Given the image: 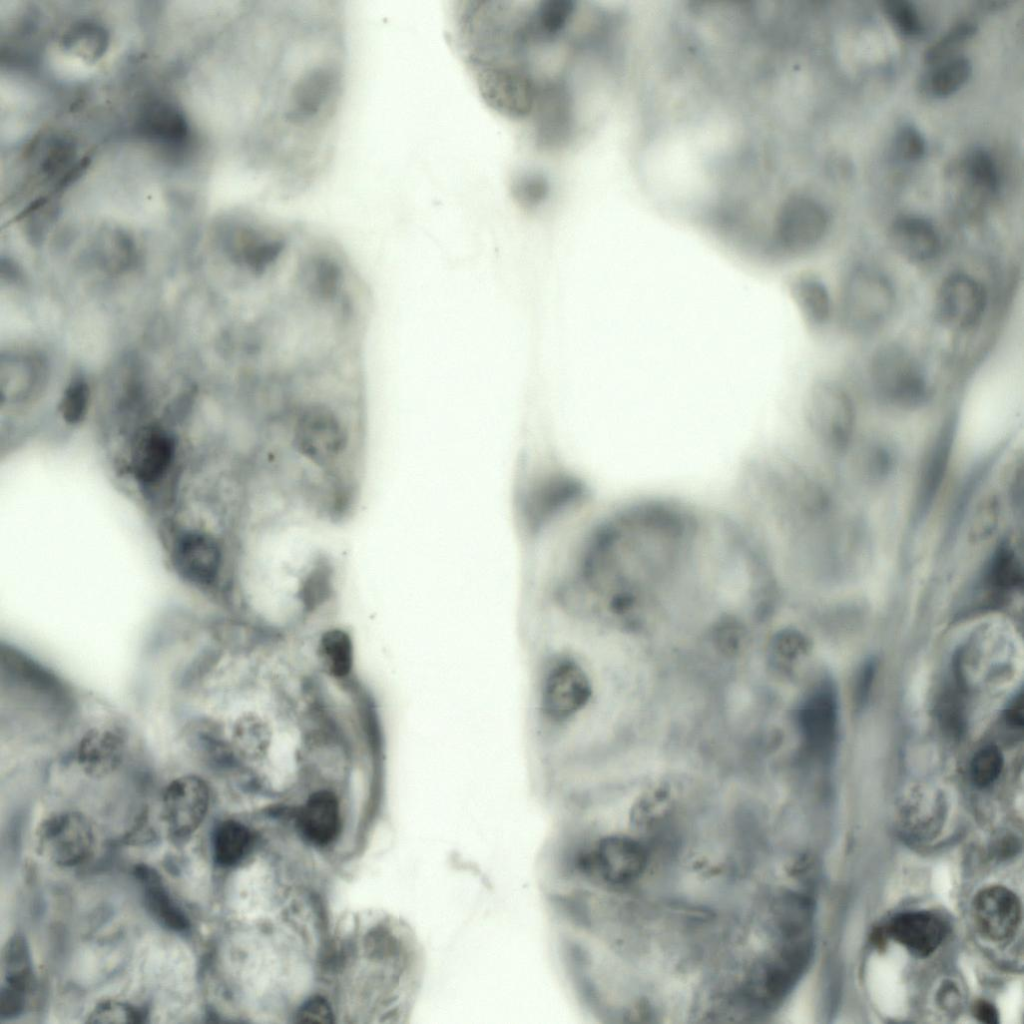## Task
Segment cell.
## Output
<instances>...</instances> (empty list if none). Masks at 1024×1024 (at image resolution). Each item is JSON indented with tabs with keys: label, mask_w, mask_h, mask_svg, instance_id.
<instances>
[{
	"label": "cell",
	"mask_w": 1024,
	"mask_h": 1024,
	"mask_svg": "<svg viewBox=\"0 0 1024 1024\" xmlns=\"http://www.w3.org/2000/svg\"><path fill=\"white\" fill-rule=\"evenodd\" d=\"M576 546L565 585L584 622L628 617L665 602L751 601L777 595L739 516L683 499L639 498L598 519Z\"/></svg>",
	"instance_id": "obj_1"
},
{
	"label": "cell",
	"mask_w": 1024,
	"mask_h": 1024,
	"mask_svg": "<svg viewBox=\"0 0 1024 1024\" xmlns=\"http://www.w3.org/2000/svg\"><path fill=\"white\" fill-rule=\"evenodd\" d=\"M449 39L485 102L514 120L564 105L570 74L592 50L590 3L570 0L456 1Z\"/></svg>",
	"instance_id": "obj_2"
},
{
	"label": "cell",
	"mask_w": 1024,
	"mask_h": 1024,
	"mask_svg": "<svg viewBox=\"0 0 1024 1024\" xmlns=\"http://www.w3.org/2000/svg\"><path fill=\"white\" fill-rule=\"evenodd\" d=\"M532 665L535 741L549 759L567 761L595 700L591 665L579 634L561 629L537 645ZM579 741V739H578Z\"/></svg>",
	"instance_id": "obj_3"
},
{
	"label": "cell",
	"mask_w": 1024,
	"mask_h": 1024,
	"mask_svg": "<svg viewBox=\"0 0 1024 1024\" xmlns=\"http://www.w3.org/2000/svg\"><path fill=\"white\" fill-rule=\"evenodd\" d=\"M361 394L327 393L303 400L290 417L292 444L312 464L332 469L351 443L350 412Z\"/></svg>",
	"instance_id": "obj_4"
},
{
	"label": "cell",
	"mask_w": 1024,
	"mask_h": 1024,
	"mask_svg": "<svg viewBox=\"0 0 1024 1024\" xmlns=\"http://www.w3.org/2000/svg\"><path fill=\"white\" fill-rule=\"evenodd\" d=\"M870 380L877 397L893 407L916 408L930 395L928 380L919 362L897 344H886L874 354Z\"/></svg>",
	"instance_id": "obj_5"
},
{
	"label": "cell",
	"mask_w": 1024,
	"mask_h": 1024,
	"mask_svg": "<svg viewBox=\"0 0 1024 1024\" xmlns=\"http://www.w3.org/2000/svg\"><path fill=\"white\" fill-rule=\"evenodd\" d=\"M895 305L890 280L872 268H858L847 279L842 298V315L852 330L871 331L882 325Z\"/></svg>",
	"instance_id": "obj_6"
},
{
	"label": "cell",
	"mask_w": 1024,
	"mask_h": 1024,
	"mask_svg": "<svg viewBox=\"0 0 1024 1024\" xmlns=\"http://www.w3.org/2000/svg\"><path fill=\"white\" fill-rule=\"evenodd\" d=\"M806 415L822 446L834 452L849 446L855 429V410L842 387L830 381L817 382L810 390Z\"/></svg>",
	"instance_id": "obj_7"
},
{
	"label": "cell",
	"mask_w": 1024,
	"mask_h": 1024,
	"mask_svg": "<svg viewBox=\"0 0 1024 1024\" xmlns=\"http://www.w3.org/2000/svg\"><path fill=\"white\" fill-rule=\"evenodd\" d=\"M38 852L51 863L71 867L91 854L94 832L88 819L79 812L62 811L49 815L36 830Z\"/></svg>",
	"instance_id": "obj_8"
},
{
	"label": "cell",
	"mask_w": 1024,
	"mask_h": 1024,
	"mask_svg": "<svg viewBox=\"0 0 1024 1024\" xmlns=\"http://www.w3.org/2000/svg\"><path fill=\"white\" fill-rule=\"evenodd\" d=\"M210 803L207 783L197 775L174 778L161 796V815L170 835L189 837L203 822Z\"/></svg>",
	"instance_id": "obj_9"
},
{
	"label": "cell",
	"mask_w": 1024,
	"mask_h": 1024,
	"mask_svg": "<svg viewBox=\"0 0 1024 1024\" xmlns=\"http://www.w3.org/2000/svg\"><path fill=\"white\" fill-rule=\"evenodd\" d=\"M986 303V290L977 279L965 273H953L938 289L936 316L949 327L967 329L981 319Z\"/></svg>",
	"instance_id": "obj_10"
},
{
	"label": "cell",
	"mask_w": 1024,
	"mask_h": 1024,
	"mask_svg": "<svg viewBox=\"0 0 1024 1024\" xmlns=\"http://www.w3.org/2000/svg\"><path fill=\"white\" fill-rule=\"evenodd\" d=\"M972 914L978 931L987 939L1001 942L1013 937L1022 917L1017 895L1003 886H989L979 891L972 903Z\"/></svg>",
	"instance_id": "obj_11"
},
{
	"label": "cell",
	"mask_w": 1024,
	"mask_h": 1024,
	"mask_svg": "<svg viewBox=\"0 0 1024 1024\" xmlns=\"http://www.w3.org/2000/svg\"><path fill=\"white\" fill-rule=\"evenodd\" d=\"M1 959L0 1017L8 1019L22 1012L33 984L32 960L25 938L19 934L12 936Z\"/></svg>",
	"instance_id": "obj_12"
},
{
	"label": "cell",
	"mask_w": 1024,
	"mask_h": 1024,
	"mask_svg": "<svg viewBox=\"0 0 1024 1024\" xmlns=\"http://www.w3.org/2000/svg\"><path fill=\"white\" fill-rule=\"evenodd\" d=\"M174 560L184 577L202 586L219 580L225 562L221 543L204 532L184 534L176 543Z\"/></svg>",
	"instance_id": "obj_13"
},
{
	"label": "cell",
	"mask_w": 1024,
	"mask_h": 1024,
	"mask_svg": "<svg viewBox=\"0 0 1024 1024\" xmlns=\"http://www.w3.org/2000/svg\"><path fill=\"white\" fill-rule=\"evenodd\" d=\"M125 751L126 740L119 730L94 727L81 737L76 749V761L86 776L102 779L119 768Z\"/></svg>",
	"instance_id": "obj_14"
},
{
	"label": "cell",
	"mask_w": 1024,
	"mask_h": 1024,
	"mask_svg": "<svg viewBox=\"0 0 1024 1024\" xmlns=\"http://www.w3.org/2000/svg\"><path fill=\"white\" fill-rule=\"evenodd\" d=\"M887 932L913 954L926 957L941 945L946 927L942 919L933 913L911 911L892 918Z\"/></svg>",
	"instance_id": "obj_15"
},
{
	"label": "cell",
	"mask_w": 1024,
	"mask_h": 1024,
	"mask_svg": "<svg viewBox=\"0 0 1024 1024\" xmlns=\"http://www.w3.org/2000/svg\"><path fill=\"white\" fill-rule=\"evenodd\" d=\"M889 241L900 256L915 263L934 259L940 251L941 241L934 225L916 215L896 218L889 230Z\"/></svg>",
	"instance_id": "obj_16"
},
{
	"label": "cell",
	"mask_w": 1024,
	"mask_h": 1024,
	"mask_svg": "<svg viewBox=\"0 0 1024 1024\" xmlns=\"http://www.w3.org/2000/svg\"><path fill=\"white\" fill-rule=\"evenodd\" d=\"M175 454V443L168 432L151 427L139 433L132 449V468L137 479L151 484L169 470Z\"/></svg>",
	"instance_id": "obj_17"
},
{
	"label": "cell",
	"mask_w": 1024,
	"mask_h": 1024,
	"mask_svg": "<svg viewBox=\"0 0 1024 1024\" xmlns=\"http://www.w3.org/2000/svg\"><path fill=\"white\" fill-rule=\"evenodd\" d=\"M838 708L834 691L824 687L812 696L802 712L807 741L816 753L831 752L837 736Z\"/></svg>",
	"instance_id": "obj_18"
},
{
	"label": "cell",
	"mask_w": 1024,
	"mask_h": 1024,
	"mask_svg": "<svg viewBox=\"0 0 1024 1024\" xmlns=\"http://www.w3.org/2000/svg\"><path fill=\"white\" fill-rule=\"evenodd\" d=\"M953 429L951 423L945 425L929 446L923 459L916 489V508L919 515L924 514L937 496L948 469Z\"/></svg>",
	"instance_id": "obj_19"
},
{
	"label": "cell",
	"mask_w": 1024,
	"mask_h": 1024,
	"mask_svg": "<svg viewBox=\"0 0 1024 1024\" xmlns=\"http://www.w3.org/2000/svg\"><path fill=\"white\" fill-rule=\"evenodd\" d=\"M976 580L979 589L993 597H1003L1022 586V565L1010 541L996 545Z\"/></svg>",
	"instance_id": "obj_20"
},
{
	"label": "cell",
	"mask_w": 1024,
	"mask_h": 1024,
	"mask_svg": "<svg viewBox=\"0 0 1024 1024\" xmlns=\"http://www.w3.org/2000/svg\"><path fill=\"white\" fill-rule=\"evenodd\" d=\"M301 834L311 843L326 845L337 836L340 812L336 796L330 791L313 793L301 807L297 818Z\"/></svg>",
	"instance_id": "obj_21"
},
{
	"label": "cell",
	"mask_w": 1024,
	"mask_h": 1024,
	"mask_svg": "<svg viewBox=\"0 0 1024 1024\" xmlns=\"http://www.w3.org/2000/svg\"><path fill=\"white\" fill-rule=\"evenodd\" d=\"M135 876L141 884L145 905L156 920L175 931L188 928L186 914L171 898L156 871L146 865H139L135 868Z\"/></svg>",
	"instance_id": "obj_22"
},
{
	"label": "cell",
	"mask_w": 1024,
	"mask_h": 1024,
	"mask_svg": "<svg viewBox=\"0 0 1024 1024\" xmlns=\"http://www.w3.org/2000/svg\"><path fill=\"white\" fill-rule=\"evenodd\" d=\"M792 298L805 323L811 328L821 327L831 313V299L824 283L811 274H800L790 282Z\"/></svg>",
	"instance_id": "obj_23"
},
{
	"label": "cell",
	"mask_w": 1024,
	"mask_h": 1024,
	"mask_svg": "<svg viewBox=\"0 0 1024 1024\" xmlns=\"http://www.w3.org/2000/svg\"><path fill=\"white\" fill-rule=\"evenodd\" d=\"M971 73L969 58L956 55L937 64L926 76L923 86L934 97H946L963 86Z\"/></svg>",
	"instance_id": "obj_24"
},
{
	"label": "cell",
	"mask_w": 1024,
	"mask_h": 1024,
	"mask_svg": "<svg viewBox=\"0 0 1024 1024\" xmlns=\"http://www.w3.org/2000/svg\"><path fill=\"white\" fill-rule=\"evenodd\" d=\"M250 844L251 834L246 826L233 820L224 821L214 832V858L222 866L234 865L247 854Z\"/></svg>",
	"instance_id": "obj_25"
},
{
	"label": "cell",
	"mask_w": 1024,
	"mask_h": 1024,
	"mask_svg": "<svg viewBox=\"0 0 1024 1024\" xmlns=\"http://www.w3.org/2000/svg\"><path fill=\"white\" fill-rule=\"evenodd\" d=\"M320 654L335 677H345L352 667V643L350 637L340 629L325 632L320 641Z\"/></svg>",
	"instance_id": "obj_26"
},
{
	"label": "cell",
	"mask_w": 1024,
	"mask_h": 1024,
	"mask_svg": "<svg viewBox=\"0 0 1024 1024\" xmlns=\"http://www.w3.org/2000/svg\"><path fill=\"white\" fill-rule=\"evenodd\" d=\"M977 31V24L971 20L954 23L945 33L927 47L923 57L926 64L936 65L954 56L957 49Z\"/></svg>",
	"instance_id": "obj_27"
},
{
	"label": "cell",
	"mask_w": 1024,
	"mask_h": 1024,
	"mask_svg": "<svg viewBox=\"0 0 1024 1024\" xmlns=\"http://www.w3.org/2000/svg\"><path fill=\"white\" fill-rule=\"evenodd\" d=\"M965 168L975 185L988 192L998 190L1000 185L998 167L988 151L981 148L971 151L965 159Z\"/></svg>",
	"instance_id": "obj_28"
},
{
	"label": "cell",
	"mask_w": 1024,
	"mask_h": 1024,
	"mask_svg": "<svg viewBox=\"0 0 1024 1024\" xmlns=\"http://www.w3.org/2000/svg\"><path fill=\"white\" fill-rule=\"evenodd\" d=\"M999 519V502L995 495L985 496L975 507L970 525L969 537L973 542L989 539L997 529Z\"/></svg>",
	"instance_id": "obj_29"
},
{
	"label": "cell",
	"mask_w": 1024,
	"mask_h": 1024,
	"mask_svg": "<svg viewBox=\"0 0 1024 1024\" xmlns=\"http://www.w3.org/2000/svg\"><path fill=\"white\" fill-rule=\"evenodd\" d=\"M1003 756L996 746H986L973 757L970 765V776L978 787L991 785L1000 775L1003 768Z\"/></svg>",
	"instance_id": "obj_30"
},
{
	"label": "cell",
	"mask_w": 1024,
	"mask_h": 1024,
	"mask_svg": "<svg viewBox=\"0 0 1024 1024\" xmlns=\"http://www.w3.org/2000/svg\"><path fill=\"white\" fill-rule=\"evenodd\" d=\"M883 10L899 32L906 36H918L925 30L920 13L907 0H886Z\"/></svg>",
	"instance_id": "obj_31"
},
{
	"label": "cell",
	"mask_w": 1024,
	"mask_h": 1024,
	"mask_svg": "<svg viewBox=\"0 0 1024 1024\" xmlns=\"http://www.w3.org/2000/svg\"><path fill=\"white\" fill-rule=\"evenodd\" d=\"M90 400V389L82 377L73 378L66 386L60 402L62 417L68 423L79 422L86 414Z\"/></svg>",
	"instance_id": "obj_32"
},
{
	"label": "cell",
	"mask_w": 1024,
	"mask_h": 1024,
	"mask_svg": "<svg viewBox=\"0 0 1024 1024\" xmlns=\"http://www.w3.org/2000/svg\"><path fill=\"white\" fill-rule=\"evenodd\" d=\"M143 1012L122 1001L106 1000L97 1004L87 1016L90 1023H141Z\"/></svg>",
	"instance_id": "obj_33"
},
{
	"label": "cell",
	"mask_w": 1024,
	"mask_h": 1024,
	"mask_svg": "<svg viewBox=\"0 0 1024 1024\" xmlns=\"http://www.w3.org/2000/svg\"><path fill=\"white\" fill-rule=\"evenodd\" d=\"M892 150L896 158L912 162L921 159L926 152V141L921 132L912 124L902 125L896 132Z\"/></svg>",
	"instance_id": "obj_34"
},
{
	"label": "cell",
	"mask_w": 1024,
	"mask_h": 1024,
	"mask_svg": "<svg viewBox=\"0 0 1024 1024\" xmlns=\"http://www.w3.org/2000/svg\"><path fill=\"white\" fill-rule=\"evenodd\" d=\"M299 1022L331 1023L333 1014L325 999L315 996L307 1000L297 1014Z\"/></svg>",
	"instance_id": "obj_35"
},
{
	"label": "cell",
	"mask_w": 1024,
	"mask_h": 1024,
	"mask_svg": "<svg viewBox=\"0 0 1024 1024\" xmlns=\"http://www.w3.org/2000/svg\"><path fill=\"white\" fill-rule=\"evenodd\" d=\"M875 669V662L870 660L864 664L860 671L856 687V698L859 703L866 701L869 695Z\"/></svg>",
	"instance_id": "obj_36"
},
{
	"label": "cell",
	"mask_w": 1024,
	"mask_h": 1024,
	"mask_svg": "<svg viewBox=\"0 0 1024 1024\" xmlns=\"http://www.w3.org/2000/svg\"><path fill=\"white\" fill-rule=\"evenodd\" d=\"M973 1010L974 1016L983 1023L997 1024L999 1022L998 1012L996 1008L987 1001H978L975 1004Z\"/></svg>",
	"instance_id": "obj_37"
},
{
	"label": "cell",
	"mask_w": 1024,
	"mask_h": 1024,
	"mask_svg": "<svg viewBox=\"0 0 1024 1024\" xmlns=\"http://www.w3.org/2000/svg\"><path fill=\"white\" fill-rule=\"evenodd\" d=\"M1006 718L1010 725L1015 727L1023 725V702L1021 697L1015 700L1008 708Z\"/></svg>",
	"instance_id": "obj_38"
}]
</instances>
